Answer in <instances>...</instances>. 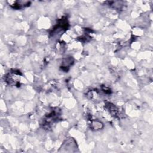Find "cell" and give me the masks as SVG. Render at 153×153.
I'll list each match as a JSON object with an SVG mask.
<instances>
[{
	"label": "cell",
	"mask_w": 153,
	"mask_h": 153,
	"mask_svg": "<svg viewBox=\"0 0 153 153\" xmlns=\"http://www.w3.org/2000/svg\"><path fill=\"white\" fill-rule=\"evenodd\" d=\"M58 113L56 112L55 111L51 112L50 114H49L44 119V125H50L52 123L53 124L54 121H56V119L58 118Z\"/></svg>",
	"instance_id": "1"
}]
</instances>
